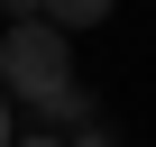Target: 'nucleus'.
<instances>
[{"mask_svg": "<svg viewBox=\"0 0 156 147\" xmlns=\"http://www.w3.org/2000/svg\"><path fill=\"white\" fill-rule=\"evenodd\" d=\"M73 83V46L46 28V19H19L9 37H0V92H19V101H46Z\"/></svg>", "mask_w": 156, "mask_h": 147, "instance_id": "1", "label": "nucleus"}, {"mask_svg": "<svg viewBox=\"0 0 156 147\" xmlns=\"http://www.w3.org/2000/svg\"><path fill=\"white\" fill-rule=\"evenodd\" d=\"M37 147H46V138H37Z\"/></svg>", "mask_w": 156, "mask_h": 147, "instance_id": "6", "label": "nucleus"}, {"mask_svg": "<svg viewBox=\"0 0 156 147\" xmlns=\"http://www.w3.org/2000/svg\"><path fill=\"white\" fill-rule=\"evenodd\" d=\"M28 120H37V129H83V120H101V110H92V92H83V83H64V92L28 101Z\"/></svg>", "mask_w": 156, "mask_h": 147, "instance_id": "2", "label": "nucleus"}, {"mask_svg": "<svg viewBox=\"0 0 156 147\" xmlns=\"http://www.w3.org/2000/svg\"><path fill=\"white\" fill-rule=\"evenodd\" d=\"M110 9H119V0H37V19H46L55 37H73V28H101Z\"/></svg>", "mask_w": 156, "mask_h": 147, "instance_id": "3", "label": "nucleus"}, {"mask_svg": "<svg viewBox=\"0 0 156 147\" xmlns=\"http://www.w3.org/2000/svg\"><path fill=\"white\" fill-rule=\"evenodd\" d=\"M0 19H9V28H19V19H37V0H0Z\"/></svg>", "mask_w": 156, "mask_h": 147, "instance_id": "4", "label": "nucleus"}, {"mask_svg": "<svg viewBox=\"0 0 156 147\" xmlns=\"http://www.w3.org/2000/svg\"><path fill=\"white\" fill-rule=\"evenodd\" d=\"M0 147H9V92H0Z\"/></svg>", "mask_w": 156, "mask_h": 147, "instance_id": "5", "label": "nucleus"}]
</instances>
